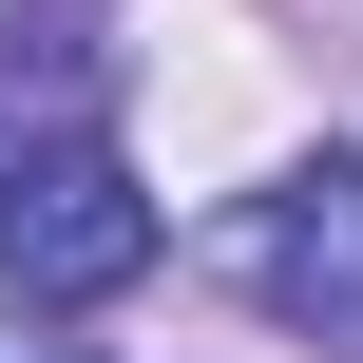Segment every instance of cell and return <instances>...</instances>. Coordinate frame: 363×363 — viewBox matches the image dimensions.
Segmentation results:
<instances>
[{
    "instance_id": "obj_1",
    "label": "cell",
    "mask_w": 363,
    "mask_h": 363,
    "mask_svg": "<svg viewBox=\"0 0 363 363\" xmlns=\"http://www.w3.org/2000/svg\"><path fill=\"white\" fill-rule=\"evenodd\" d=\"M153 268V191L115 134H19L0 153V287L19 306H115Z\"/></svg>"
},
{
    "instance_id": "obj_2",
    "label": "cell",
    "mask_w": 363,
    "mask_h": 363,
    "mask_svg": "<svg viewBox=\"0 0 363 363\" xmlns=\"http://www.w3.org/2000/svg\"><path fill=\"white\" fill-rule=\"evenodd\" d=\"M230 287L287 325V345H345L363 363V153H306L230 211Z\"/></svg>"
},
{
    "instance_id": "obj_3",
    "label": "cell",
    "mask_w": 363,
    "mask_h": 363,
    "mask_svg": "<svg viewBox=\"0 0 363 363\" xmlns=\"http://www.w3.org/2000/svg\"><path fill=\"white\" fill-rule=\"evenodd\" d=\"M19 363H57V345H19Z\"/></svg>"
}]
</instances>
